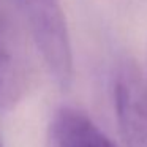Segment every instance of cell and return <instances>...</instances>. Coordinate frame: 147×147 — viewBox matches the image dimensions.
<instances>
[{"label": "cell", "instance_id": "7a4b0ae2", "mask_svg": "<svg viewBox=\"0 0 147 147\" xmlns=\"http://www.w3.org/2000/svg\"><path fill=\"white\" fill-rule=\"evenodd\" d=\"M114 105L127 147H147V87L133 68L117 74Z\"/></svg>", "mask_w": 147, "mask_h": 147}, {"label": "cell", "instance_id": "277c9868", "mask_svg": "<svg viewBox=\"0 0 147 147\" xmlns=\"http://www.w3.org/2000/svg\"><path fill=\"white\" fill-rule=\"evenodd\" d=\"M27 87L26 65L5 24L0 27V111L11 109Z\"/></svg>", "mask_w": 147, "mask_h": 147}, {"label": "cell", "instance_id": "8992f818", "mask_svg": "<svg viewBox=\"0 0 147 147\" xmlns=\"http://www.w3.org/2000/svg\"><path fill=\"white\" fill-rule=\"evenodd\" d=\"M0 147H2V141H0Z\"/></svg>", "mask_w": 147, "mask_h": 147}, {"label": "cell", "instance_id": "6da1fadb", "mask_svg": "<svg viewBox=\"0 0 147 147\" xmlns=\"http://www.w3.org/2000/svg\"><path fill=\"white\" fill-rule=\"evenodd\" d=\"M16 2L51 76L62 89H67L73 81V52L60 0Z\"/></svg>", "mask_w": 147, "mask_h": 147}, {"label": "cell", "instance_id": "3957f363", "mask_svg": "<svg viewBox=\"0 0 147 147\" xmlns=\"http://www.w3.org/2000/svg\"><path fill=\"white\" fill-rule=\"evenodd\" d=\"M46 147H115V144L86 112L63 106L51 119Z\"/></svg>", "mask_w": 147, "mask_h": 147}, {"label": "cell", "instance_id": "5b68a950", "mask_svg": "<svg viewBox=\"0 0 147 147\" xmlns=\"http://www.w3.org/2000/svg\"><path fill=\"white\" fill-rule=\"evenodd\" d=\"M2 26H3V21H2V19H0V27H2Z\"/></svg>", "mask_w": 147, "mask_h": 147}]
</instances>
